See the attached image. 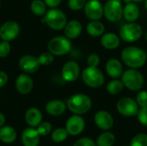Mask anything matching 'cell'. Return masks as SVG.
I'll use <instances>...</instances> for the list:
<instances>
[{
	"label": "cell",
	"instance_id": "cell-1",
	"mask_svg": "<svg viewBox=\"0 0 147 146\" xmlns=\"http://www.w3.org/2000/svg\"><path fill=\"white\" fill-rule=\"evenodd\" d=\"M147 59L145 51L137 46H127L121 52V59L130 68L138 69L142 67Z\"/></svg>",
	"mask_w": 147,
	"mask_h": 146
},
{
	"label": "cell",
	"instance_id": "cell-2",
	"mask_svg": "<svg viewBox=\"0 0 147 146\" xmlns=\"http://www.w3.org/2000/svg\"><path fill=\"white\" fill-rule=\"evenodd\" d=\"M92 107L91 99L84 94H76L67 101L68 109L75 114H84Z\"/></svg>",
	"mask_w": 147,
	"mask_h": 146
},
{
	"label": "cell",
	"instance_id": "cell-33",
	"mask_svg": "<svg viewBox=\"0 0 147 146\" xmlns=\"http://www.w3.org/2000/svg\"><path fill=\"white\" fill-rule=\"evenodd\" d=\"M87 0H69L68 6L71 10H80L84 8Z\"/></svg>",
	"mask_w": 147,
	"mask_h": 146
},
{
	"label": "cell",
	"instance_id": "cell-14",
	"mask_svg": "<svg viewBox=\"0 0 147 146\" xmlns=\"http://www.w3.org/2000/svg\"><path fill=\"white\" fill-rule=\"evenodd\" d=\"M40 65L39 59L33 55H24L19 60L20 68L26 73H34L37 71Z\"/></svg>",
	"mask_w": 147,
	"mask_h": 146
},
{
	"label": "cell",
	"instance_id": "cell-38",
	"mask_svg": "<svg viewBox=\"0 0 147 146\" xmlns=\"http://www.w3.org/2000/svg\"><path fill=\"white\" fill-rule=\"evenodd\" d=\"M73 146H97L96 143H95L92 139L89 138H82L78 139Z\"/></svg>",
	"mask_w": 147,
	"mask_h": 146
},
{
	"label": "cell",
	"instance_id": "cell-8",
	"mask_svg": "<svg viewBox=\"0 0 147 146\" xmlns=\"http://www.w3.org/2000/svg\"><path fill=\"white\" fill-rule=\"evenodd\" d=\"M121 0H108L103 6V15L106 19L112 22H116L123 16V6Z\"/></svg>",
	"mask_w": 147,
	"mask_h": 146
},
{
	"label": "cell",
	"instance_id": "cell-24",
	"mask_svg": "<svg viewBox=\"0 0 147 146\" xmlns=\"http://www.w3.org/2000/svg\"><path fill=\"white\" fill-rule=\"evenodd\" d=\"M86 30L90 36L99 37L104 34L105 27L101 22H99V20H96V21H91L87 24Z\"/></svg>",
	"mask_w": 147,
	"mask_h": 146
},
{
	"label": "cell",
	"instance_id": "cell-9",
	"mask_svg": "<svg viewBox=\"0 0 147 146\" xmlns=\"http://www.w3.org/2000/svg\"><path fill=\"white\" fill-rule=\"evenodd\" d=\"M139 105L136 101L130 97H123L120 99L116 104L117 111L120 114L126 117H132L137 115L139 112Z\"/></svg>",
	"mask_w": 147,
	"mask_h": 146
},
{
	"label": "cell",
	"instance_id": "cell-13",
	"mask_svg": "<svg viewBox=\"0 0 147 146\" xmlns=\"http://www.w3.org/2000/svg\"><path fill=\"white\" fill-rule=\"evenodd\" d=\"M80 74V66L75 61H68L62 68V77L66 82H74Z\"/></svg>",
	"mask_w": 147,
	"mask_h": 146
},
{
	"label": "cell",
	"instance_id": "cell-4",
	"mask_svg": "<svg viewBox=\"0 0 147 146\" xmlns=\"http://www.w3.org/2000/svg\"><path fill=\"white\" fill-rule=\"evenodd\" d=\"M82 79L87 86L93 89L102 87L105 81L103 73L97 67L91 66H88L83 71Z\"/></svg>",
	"mask_w": 147,
	"mask_h": 146
},
{
	"label": "cell",
	"instance_id": "cell-17",
	"mask_svg": "<svg viewBox=\"0 0 147 146\" xmlns=\"http://www.w3.org/2000/svg\"><path fill=\"white\" fill-rule=\"evenodd\" d=\"M34 86L33 79L28 76L27 74H22L19 75L16 81V90L22 94V95H27L28 94Z\"/></svg>",
	"mask_w": 147,
	"mask_h": 146
},
{
	"label": "cell",
	"instance_id": "cell-41",
	"mask_svg": "<svg viewBox=\"0 0 147 146\" xmlns=\"http://www.w3.org/2000/svg\"><path fill=\"white\" fill-rule=\"evenodd\" d=\"M4 122H5V117H4V115L3 114L0 113V128L2 126H3Z\"/></svg>",
	"mask_w": 147,
	"mask_h": 146
},
{
	"label": "cell",
	"instance_id": "cell-36",
	"mask_svg": "<svg viewBox=\"0 0 147 146\" xmlns=\"http://www.w3.org/2000/svg\"><path fill=\"white\" fill-rule=\"evenodd\" d=\"M10 52V45L9 41L3 40L0 42V58H5Z\"/></svg>",
	"mask_w": 147,
	"mask_h": 146
},
{
	"label": "cell",
	"instance_id": "cell-30",
	"mask_svg": "<svg viewBox=\"0 0 147 146\" xmlns=\"http://www.w3.org/2000/svg\"><path fill=\"white\" fill-rule=\"evenodd\" d=\"M130 146H147V135L145 133H140L134 137L131 141Z\"/></svg>",
	"mask_w": 147,
	"mask_h": 146
},
{
	"label": "cell",
	"instance_id": "cell-40",
	"mask_svg": "<svg viewBox=\"0 0 147 146\" xmlns=\"http://www.w3.org/2000/svg\"><path fill=\"white\" fill-rule=\"evenodd\" d=\"M8 82V76L4 71H0V88L3 87Z\"/></svg>",
	"mask_w": 147,
	"mask_h": 146
},
{
	"label": "cell",
	"instance_id": "cell-12",
	"mask_svg": "<svg viewBox=\"0 0 147 146\" xmlns=\"http://www.w3.org/2000/svg\"><path fill=\"white\" fill-rule=\"evenodd\" d=\"M84 120L79 114H75L68 119L65 125V129L69 135L77 136L84 131Z\"/></svg>",
	"mask_w": 147,
	"mask_h": 146
},
{
	"label": "cell",
	"instance_id": "cell-23",
	"mask_svg": "<svg viewBox=\"0 0 147 146\" xmlns=\"http://www.w3.org/2000/svg\"><path fill=\"white\" fill-rule=\"evenodd\" d=\"M66 106L64 102L60 100H53L46 105V111L53 116H59L65 113Z\"/></svg>",
	"mask_w": 147,
	"mask_h": 146
},
{
	"label": "cell",
	"instance_id": "cell-6",
	"mask_svg": "<svg viewBox=\"0 0 147 146\" xmlns=\"http://www.w3.org/2000/svg\"><path fill=\"white\" fill-rule=\"evenodd\" d=\"M142 27L140 24L135 23L134 22H128L123 25L119 31L121 39L128 43L139 40L142 36Z\"/></svg>",
	"mask_w": 147,
	"mask_h": 146
},
{
	"label": "cell",
	"instance_id": "cell-44",
	"mask_svg": "<svg viewBox=\"0 0 147 146\" xmlns=\"http://www.w3.org/2000/svg\"><path fill=\"white\" fill-rule=\"evenodd\" d=\"M146 40H147V33H146Z\"/></svg>",
	"mask_w": 147,
	"mask_h": 146
},
{
	"label": "cell",
	"instance_id": "cell-29",
	"mask_svg": "<svg viewBox=\"0 0 147 146\" xmlns=\"http://www.w3.org/2000/svg\"><path fill=\"white\" fill-rule=\"evenodd\" d=\"M69 133H67L66 129L65 128H57L55 129L51 135L52 140L55 143H61L63 141H65L67 137H68Z\"/></svg>",
	"mask_w": 147,
	"mask_h": 146
},
{
	"label": "cell",
	"instance_id": "cell-11",
	"mask_svg": "<svg viewBox=\"0 0 147 146\" xmlns=\"http://www.w3.org/2000/svg\"><path fill=\"white\" fill-rule=\"evenodd\" d=\"M85 15L91 21L99 20L103 15V6L98 0H89L84 6Z\"/></svg>",
	"mask_w": 147,
	"mask_h": 146
},
{
	"label": "cell",
	"instance_id": "cell-42",
	"mask_svg": "<svg viewBox=\"0 0 147 146\" xmlns=\"http://www.w3.org/2000/svg\"><path fill=\"white\" fill-rule=\"evenodd\" d=\"M125 2H126V3H130V2H133V3H140V2H142V1H145V0H124Z\"/></svg>",
	"mask_w": 147,
	"mask_h": 146
},
{
	"label": "cell",
	"instance_id": "cell-19",
	"mask_svg": "<svg viewBox=\"0 0 147 146\" xmlns=\"http://www.w3.org/2000/svg\"><path fill=\"white\" fill-rule=\"evenodd\" d=\"M42 120V114L36 108H29L25 114V121L31 127L38 126Z\"/></svg>",
	"mask_w": 147,
	"mask_h": 146
},
{
	"label": "cell",
	"instance_id": "cell-43",
	"mask_svg": "<svg viewBox=\"0 0 147 146\" xmlns=\"http://www.w3.org/2000/svg\"><path fill=\"white\" fill-rule=\"evenodd\" d=\"M145 7H146V9L147 10V0H145Z\"/></svg>",
	"mask_w": 147,
	"mask_h": 146
},
{
	"label": "cell",
	"instance_id": "cell-5",
	"mask_svg": "<svg viewBox=\"0 0 147 146\" xmlns=\"http://www.w3.org/2000/svg\"><path fill=\"white\" fill-rule=\"evenodd\" d=\"M43 21L53 30H61L67 23L65 14L59 9H51L46 12Z\"/></svg>",
	"mask_w": 147,
	"mask_h": 146
},
{
	"label": "cell",
	"instance_id": "cell-22",
	"mask_svg": "<svg viewBox=\"0 0 147 146\" xmlns=\"http://www.w3.org/2000/svg\"><path fill=\"white\" fill-rule=\"evenodd\" d=\"M140 15V9L135 3L130 2L127 3L126 5L123 7V16L124 18L129 22H135Z\"/></svg>",
	"mask_w": 147,
	"mask_h": 146
},
{
	"label": "cell",
	"instance_id": "cell-21",
	"mask_svg": "<svg viewBox=\"0 0 147 146\" xmlns=\"http://www.w3.org/2000/svg\"><path fill=\"white\" fill-rule=\"evenodd\" d=\"M64 29L65 37L68 39H76L82 32V24L77 20H72L66 23Z\"/></svg>",
	"mask_w": 147,
	"mask_h": 146
},
{
	"label": "cell",
	"instance_id": "cell-35",
	"mask_svg": "<svg viewBox=\"0 0 147 146\" xmlns=\"http://www.w3.org/2000/svg\"><path fill=\"white\" fill-rule=\"evenodd\" d=\"M137 118L140 124H142L145 126H147V107L141 108L140 109H139V112L137 114Z\"/></svg>",
	"mask_w": 147,
	"mask_h": 146
},
{
	"label": "cell",
	"instance_id": "cell-31",
	"mask_svg": "<svg viewBox=\"0 0 147 146\" xmlns=\"http://www.w3.org/2000/svg\"><path fill=\"white\" fill-rule=\"evenodd\" d=\"M39 61H40V64L42 65H51L53 60H54V57H53V54H52L50 52H43L41 53L39 57Z\"/></svg>",
	"mask_w": 147,
	"mask_h": 146
},
{
	"label": "cell",
	"instance_id": "cell-10",
	"mask_svg": "<svg viewBox=\"0 0 147 146\" xmlns=\"http://www.w3.org/2000/svg\"><path fill=\"white\" fill-rule=\"evenodd\" d=\"M20 32V27L16 22L9 21L4 22L0 28V37L3 40L10 41L17 37Z\"/></svg>",
	"mask_w": 147,
	"mask_h": 146
},
{
	"label": "cell",
	"instance_id": "cell-45",
	"mask_svg": "<svg viewBox=\"0 0 147 146\" xmlns=\"http://www.w3.org/2000/svg\"><path fill=\"white\" fill-rule=\"evenodd\" d=\"M124 146H127V145H124ZM129 146H130V145H129Z\"/></svg>",
	"mask_w": 147,
	"mask_h": 146
},
{
	"label": "cell",
	"instance_id": "cell-39",
	"mask_svg": "<svg viewBox=\"0 0 147 146\" xmlns=\"http://www.w3.org/2000/svg\"><path fill=\"white\" fill-rule=\"evenodd\" d=\"M61 1L62 0H44L45 3L48 7H50V8H56V7H58L60 4Z\"/></svg>",
	"mask_w": 147,
	"mask_h": 146
},
{
	"label": "cell",
	"instance_id": "cell-20",
	"mask_svg": "<svg viewBox=\"0 0 147 146\" xmlns=\"http://www.w3.org/2000/svg\"><path fill=\"white\" fill-rule=\"evenodd\" d=\"M101 43L103 47L109 50L116 49L121 43L120 37L114 33H106L102 35Z\"/></svg>",
	"mask_w": 147,
	"mask_h": 146
},
{
	"label": "cell",
	"instance_id": "cell-32",
	"mask_svg": "<svg viewBox=\"0 0 147 146\" xmlns=\"http://www.w3.org/2000/svg\"><path fill=\"white\" fill-rule=\"evenodd\" d=\"M37 131L40 136H47L52 131V125L49 122H41L37 126Z\"/></svg>",
	"mask_w": 147,
	"mask_h": 146
},
{
	"label": "cell",
	"instance_id": "cell-7",
	"mask_svg": "<svg viewBox=\"0 0 147 146\" xmlns=\"http://www.w3.org/2000/svg\"><path fill=\"white\" fill-rule=\"evenodd\" d=\"M48 51L56 56H61L68 53L71 49V43L67 37L57 36L53 38L47 45Z\"/></svg>",
	"mask_w": 147,
	"mask_h": 146
},
{
	"label": "cell",
	"instance_id": "cell-3",
	"mask_svg": "<svg viewBox=\"0 0 147 146\" xmlns=\"http://www.w3.org/2000/svg\"><path fill=\"white\" fill-rule=\"evenodd\" d=\"M121 81L124 86L132 91L140 90L144 84V78L142 74L140 71L134 68L127 70L123 72L121 76Z\"/></svg>",
	"mask_w": 147,
	"mask_h": 146
},
{
	"label": "cell",
	"instance_id": "cell-16",
	"mask_svg": "<svg viewBox=\"0 0 147 146\" xmlns=\"http://www.w3.org/2000/svg\"><path fill=\"white\" fill-rule=\"evenodd\" d=\"M40 134L37 129L34 127L26 128L22 133V142L24 146H38L40 142Z\"/></svg>",
	"mask_w": 147,
	"mask_h": 146
},
{
	"label": "cell",
	"instance_id": "cell-18",
	"mask_svg": "<svg viewBox=\"0 0 147 146\" xmlns=\"http://www.w3.org/2000/svg\"><path fill=\"white\" fill-rule=\"evenodd\" d=\"M105 69L107 74L113 79H118L121 77L123 74V66L116 59H109L105 65Z\"/></svg>",
	"mask_w": 147,
	"mask_h": 146
},
{
	"label": "cell",
	"instance_id": "cell-26",
	"mask_svg": "<svg viewBox=\"0 0 147 146\" xmlns=\"http://www.w3.org/2000/svg\"><path fill=\"white\" fill-rule=\"evenodd\" d=\"M115 142V136L110 132L102 133L96 139L97 146H113Z\"/></svg>",
	"mask_w": 147,
	"mask_h": 146
},
{
	"label": "cell",
	"instance_id": "cell-25",
	"mask_svg": "<svg viewBox=\"0 0 147 146\" xmlns=\"http://www.w3.org/2000/svg\"><path fill=\"white\" fill-rule=\"evenodd\" d=\"M16 139V130L9 126L0 128V140L4 144H11Z\"/></svg>",
	"mask_w": 147,
	"mask_h": 146
},
{
	"label": "cell",
	"instance_id": "cell-34",
	"mask_svg": "<svg viewBox=\"0 0 147 146\" xmlns=\"http://www.w3.org/2000/svg\"><path fill=\"white\" fill-rule=\"evenodd\" d=\"M136 102L140 108L147 107V91L141 90L138 93L136 96Z\"/></svg>",
	"mask_w": 147,
	"mask_h": 146
},
{
	"label": "cell",
	"instance_id": "cell-37",
	"mask_svg": "<svg viewBox=\"0 0 147 146\" xmlns=\"http://www.w3.org/2000/svg\"><path fill=\"white\" fill-rule=\"evenodd\" d=\"M100 57L96 53H91L87 58V64L91 67H97L100 64Z\"/></svg>",
	"mask_w": 147,
	"mask_h": 146
},
{
	"label": "cell",
	"instance_id": "cell-15",
	"mask_svg": "<svg viewBox=\"0 0 147 146\" xmlns=\"http://www.w3.org/2000/svg\"><path fill=\"white\" fill-rule=\"evenodd\" d=\"M96 125L102 130H109L114 126V119L112 115L104 110L98 111L94 117Z\"/></svg>",
	"mask_w": 147,
	"mask_h": 146
},
{
	"label": "cell",
	"instance_id": "cell-27",
	"mask_svg": "<svg viewBox=\"0 0 147 146\" xmlns=\"http://www.w3.org/2000/svg\"><path fill=\"white\" fill-rule=\"evenodd\" d=\"M124 84L121 80L119 79H113L107 84V91L111 94V95H118L120 94L123 89H124Z\"/></svg>",
	"mask_w": 147,
	"mask_h": 146
},
{
	"label": "cell",
	"instance_id": "cell-28",
	"mask_svg": "<svg viewBox=\"0 0 147 146\" xmlns=\"http://www.w3.org/2000/svg\"><path fill=\"white\" fill-rule=\"evenodd\" d=\"M30 9L34 15L41 16L47 12V4L42 0H33L30 4Z\"/></svg>",
	"mask_w": 147,
	"mask_h": 146
}]
</instances>
